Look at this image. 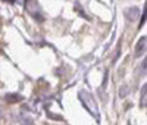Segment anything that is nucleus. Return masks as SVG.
<instances>
[{
    "label": "nucleus",
    "instance_id": "f257e3e1",
    "mask_svg": "<svg viewBox=\"0 0 147 125\" xmlns=\"http://www.w3.org/2000/svg\"><path fill=\"white\" fill-rule=\"evenodd\" d=\"M6 100L7 102H18V100H21V97L19 96H7Z\"/></svg>",
    "mask_w": 147,
    "mask_h": 125
},
{
    "label": "nucleus",
    "instance_id": "f03ea898",
    "mask_svg": "<svg viewBox=\"0 0 147 125\" xmlns=\"http://www.w3.org/2000/svg\"><path fill=\"white\" fill-rule=\"evenodd\" d=\"M6 2H13V0H6Z\"/></svg>",
    "mask_w": 147,
    "mask_h": 125
}]
</instances>
